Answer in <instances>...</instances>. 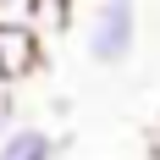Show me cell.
<instances>
[{
  "label": "cell",
  "mask_w": 160,
  "mask_h": 160,
  "mask_svg": "<svg viewBox=\"0 0 160 160\" xmlns=\"http://www.w3.org/2000/svg\"><path fill=\"white\" fill-rule=\"evenodd\" d=\"M138 50V0H94L83 22V55L94 66H127Z\"/></svg>",
  "instance_id": "6da1fadb"
},
{
  "label": "cell",
  "mask_w": 160,
  "mask_h": 160,
  "mask_svg": "<svg viewBox=\"0 0 160 160\" xmlns=\"http://www.w3.org/2000/svg\"><path fill=\"white\" fill-rule=\"evenodd\" d=\"M44 66V28H0V72L6 83H28Z\"/></svg>",
  "instance_id": "7a4b0ae2"
},
{
  "label": "cell",
  "mask_w": 160,
  "mask_h": 160,
  "mask_svg": "<svg viewBox=\"0 0 160 160\" xmlns=\"http://www.w3.org/2000/svg\"><path fill=\"white\" fill-rule=\"evenodd\" d=\"M55 155H61V138L50 127H33V122H22L0 138V160H55Z\"/></svg>",
  "instance_id": "3957f363"
},
{
  "label": "cell",
  "mask_w": 160,
  "mask_h": 160,
  "mask_svg": "<svg viewBox=\"0 0 160 160\" xmlns=\"http://www.w3.org/2000/svg\"><path fill=\"white\" fill-rule=\"evenodd\" d=\"M0 28H39V0H0Z\"/></svg>",
  "instance_id": "277c9868"
},
{
  "label": "cell",
  "mask_w": 160,
  "mask_h": 160,
  "mask_svg": "<svg viewBox=\"0 0 160 160\" xmlns=\"http://www.w3.org/2000/svg\"><path fill=\"white\" fill-rule=\"evenodd\" d=\"M11 127H22V122H17V88L6 83V88H0V138H6Z\"/></svg>",
  "instance_id": "5b68a950"
},
{
  "label": "cell",
  "mask_w": 160,
  "mask_h": 160,
  "mask_svg": "<svg viewBox=\"0 0 160 160\" xmlns=\"http://www.w3.org/2000/svg\"><path fill=\"white\" fill-rule=\"evenodd\" d=\"M149 160H160V127H155V138H149Z\"/></svg>",
  "instance_id": "8992f818"
},
{
  "label": "cell",
  "mask_w": 160,
  "mask_h": 160,
  "mask_svg": "<svg viewBox=\"0 0 160 160\" xmlns=\"http://www.w3.org/2000/svg\"><path fill=\"white\" fill-rule=\"evenodd\" d=\"M0 88H6V72H0Z\"/></svg>",
  "instance_id": "52a82bcc"
}]
</instances>
